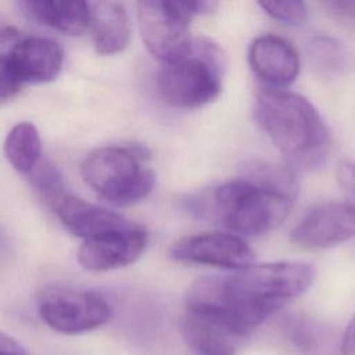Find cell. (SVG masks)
<instances>
[{"label": "cell", "instance_id": "cell-19", "mask_svg": "<svg viewBox=\"0 0 355 355\" xmlns=\"http://www.w3.org/2000/svg\"><path fill=\"white\" fill-rule=\"evenodd\" d=\"M258 4L261 8L265 10L268 15L287 24H301L306 15L305 4L298 0L262 1Z\"/></svg>", "mask_w": 355, "mask_h": 355}, {"label": "cell", "instance_id": "cell-7", "mask_svg": "<svg viewBox=\"0 0 355 355\" xmlns=\"http://www.w3.org/2000/svg\"><path fill=\"white\" fill-rule=\"evenodd\" d=\"M191 15L182 1H139V29L147 50L164 64L184 57L193 44Z\"/></svg>", "mask_w": 355, "mask_h": 355}, {"label": "cell", "instance_id": "cell-3", "mask_svg": "<svg viewBox=\"0 0 355 355\" xmlns=\"http://www.w3.org/2000/svg\"><path fill=\"white\" fill-rule=\"evenodd\" d=\"M254 114L273 144L288 159L315 165L326 154L329 130L318 110L301 94L261 87L255 96Z\"/></svg>", "mask_w": 355, "mask_h": 355}, {"label": "cell", "instance_id": "cell-6", "mask_svg": "<svg viewBox=\"0 0 355 355\" xmlns=\"http://www.w3.org/2000/svg\"><path fill=\"white\" fill-rule=\"evenodd\" d=\"M37 309L50 329L68 336L96 330L112 315L110 304L97 293L61 284H51L40 291Z\"/></svg>", "mask_w": 355, "mask_h": 355}, {"label": "cell", "instance_id": "cell-24", "mask_svg": "<svg viewBox=\"0 0 355 355\" xmlns=\"http://www.w3.org/2000/svg\"><path fill=\"white\" fill-rule=\"evenodd\" d=\"M341 352L343 355H355V316L351 319L343 334Z\"/></svg>", "mask_w": 355, "mask_h": 355}, {"label": "cell", "instance_id": "cell-10", "mask_svg": "<svg viewBox=\"0 0 355 355\" xmlns=\"http://www.w3.org/2000/svg\"><path fill=\"white\" fill-rule=\"evenodd\" d=\"M355 236V208L349 202H323L293 227L291 240L306 248H329Z\"/></svg>", "mask_w": 355, "mask_h": 355}, {"label": "cell", "instance_id": "cell-8", "mask_svg": "<svg viewBox=\"0 0 355 355\" xmlns=\"http://www.w3.org/2000/svg\"><path fill=\"white\" fill-rule=\"evenodd\" d=\"M147 245V232L128 220L123 226L85 240L78 262L92 272H107L133 263Z\"/></svg>", "mask_w": 355, "mask_h": 355}, {"label": "cell", "instance_id": "cell-2", "mask_svg": "<svg viewBox=\"0 0 355 355\" xmlns=\"http://www.w3.org/2000/svg\"><path fill=\"white\" fill-rule=\"evenodd\" d=\"M294 194L295 182L288 171L273 164H250L243 178L215 189L212 208L236 236H262L287 218Z\"/></svg>", "mask_w": 355, "mask_h": 355}, {"label": "cell", "instance_id": "cell-12", "mask_svg": "<svg viewBox=\"0 0 355 355\" xmlns=\"http://www.w3.org/2000/svg\"><path fill=\"white\" fill-rule=\"evenodd\" d=\"M7 54L22 83H44L55 79L64 61L60 44L46 37H25Z\"/></svg>", "mask_w": 355, "mask_h": 355}, {"label": "cell", "instance_id": "cell-23", "mask_svg": "<svg viewBox=\"0 0 355 355\" xmlns=\"http://www.w3.org/2000/svg\"><path fill=\"white\" fill-rule=\"evenodd\" d=\"M0 355H28V352L14 337L0 330Z\"/></svg>", "mask_w": 355, "mask_h": 355}, {"label": "cell", "instance_id": "cell-1", "mask_svg": "<svg viewBox=\"0 0 355 355\" xmlns=\"http://www.w3.org/2000/svg\"><path fill=\"white\" fill-rule=\"evenodd\" d=\"M315 269L305 262L250 265L230 276H204L186 293V309L218 323L237 338L251 333L287 301L305 293Z\"/></svg>", "mask_w": 355, "mask_h": 355}, {"label": "cell", "instance_id": "cell-18", "mask_svg": "<svg viewBox=\"0 0 355 355\" xmlns=\"http://www.w3.org/2000/svg\"><path fill=\"white\" fill-rule=\"evenodd\" d=\"M31 173L33 187L51 207L60 197L67 193L62 176L53 164L39 162Z\"/></svg>", "mask_w": 355, "mask_h": 355}, {"label": "cell", "instance_id": "cell-14", "mask_svg": "<svg viewBox=\"0 0 355 355\" xmlns=\"http://www.w3.org/2000/svg\"><path fill=\"white\" fill-rule=\"evenodd\" d=\"M89 29L97 53L112 55L125 50L130 40L125 6L118 1H89Z\"/></svg>", "mask_w": 355, "mask_h": 355}, {"label": "cell", "instance_id": "cell-16", "mask_svg": "<svg viewBox=\"0 0 355 355\" xmlns=\"http://www.w3.org/2000/svg\"><path fill=\"white\" fill-rule=\"evenodd\" d=\"M180 331L184 341L200 355H234L236 336L218 323L184 311L180 318Z\"/></svg>", "mask_w": 355, "mask_h": 355}, {"label": "cell", "instance_id": "cell-5", "mask_svg": "<svg viewBox=\"0 0 355 355\" xmlns=\"http://www.w3.org/2000/svg\"><path fill=\"white\" fill-rule=\"evenodd\" d=\"M140 146H108L90 153L82 164L85 182L114 205H130L147 197L154 184V172L143 165L147 158Z\"/></svg>", "mask_w": 355, "mask_h": 355}, {"label": "cell", "instance_id": "cell-13", "mask_svg": "<svg viewBox=\"0 0 355 355\" xmlns=\"http://www.w3.org/2000/svg\"><path fill=\"white\" fill-rule=\"evenodd\" d=\"M53 208L61 223L72 234L83 239V241L121 227L128 222V219L119 214L90 204L68 193L60 197L53 204Z\"/></svg>", "mask_w": 355, "mask_h": 355}, {"label": "cell", "instance_id": "cell-22", "mask_svg": "<svg viewBox=\"0 0 355 355\" xmlns=\"http://www.w3.org/2000/svg\"><path fill=\"white\" fill-rule=\"evenodd\" d=\"M324 6L338 21L355 28V1H327Z\"/></svg>", "mask_w": 355, "mask_h": 355}, {"label": "cell", "instance_id": "cell-17", "mask_svg": "<svg viewBox=\"0 0 355 355\" xmlns=\"http://www.w3.org/2000/svg\"><path fill=\"white\" fill-rule=\"evenodd\" d=\"M42 140L37 128L31 122H18L4 140V155L19 173H31L40 162Z\"/></svg>", "mask_w": 355, "mask_h": 355}, {"label": "cell", "instance_id": "cell-20", "mask_svg": "<svg viewBox=\"0 0 355 355\" xmlns=\"http://www.w3.org/2000/svg\"><path fill=\"white\" fill-rule=\"evenodd\" d=\"M22 82L18 78L7 53H0V104L14 98L21 90Z\"/></svg>", "mask_w": 355, "mask_h": 355}, {"label": "cell", "instance_id": "cell-11", "mask_svg": "<svg viewBox=\"0 0 355 355\" xmlns=\"http://www.w3.org/2000/svg\"><path fill=\"white\" fill-rule=\"evenodd\" d=\"M248 61L257 76L270 87L294 82L300 72L297 49L276 35L258 36L250 46Z\"/></svg>", "mask_w": 355, "mask_h": 355}, {"label": "cell", "instance_id": "cell-4", "mask_svg": "<svg viewBox=\"0 0 355 355\" xmlns=\"http://www.w3.org/2000/svg\"><path fill=\"white\" fill-rule=\"evenodd\" d=\"M223 55L207 40H193L190 51L180 60L164 64L157 75L159 97L175 108H198L218 98L222 90Z\"/></svg>", "mask_w": 355, "mask_h": 355}, {"label": "cell", "instance_id": "cell-15", "mask_svg": "<svg viewBox=\"0 0 355 355\" xmlns=\"http://www.w3.org/2000/svg\"><path fill=\"white\" fill-rule=\"evenodd\" d=\"M18 7L29 19L65 35H80L89 28V1L28 0L18 1Z\"/></svg>", "mask_w": 355, "mask_h": 355}, {"label": "cell", "instance_id": "cell-25", "mask_svg": "<svg viewBox=\"0 0 355 355\" xmlns=\"http://www.w3.org/2000/svg\"><path fill=\"white\" fill-rule=\"evenodd\" d=\"M182 3H183V7L186 8V11L191 17L198 15V14L212 12L218 7V3L207 1V0H202V1H182Z\"/></svg>", "mask_w": 355, "mask_h": 355}, {"label": "cell", "instance_id": "cell-21", "mask_svg": "<svg viewBox=\"0 0 355 355\" xmlns=\"http://www.w3.org/2000/svg\"><path fill=\"white\" fill-rule=\"evenodd\" d=\"M338 183L355 208V162H344L338 168Z\"/></svg>", "mask_w": 355, "mask_h": 355}, {"label": "cell", "instance_id": "cell-9", "mask_svg": "<svg viewBox=\"0 0 355 355\" xmlns=\"http://www.w3.org/2000/svg\"><path fill=\"white\" fill-rule=\"evenodd\" d=\"M171 257L182 262L240 270L252 265L255 252L236 234L201 233L176 241L171 248Z\"/></svg>", "mask_w": 355, "mask_h": 355}]
</instances>
